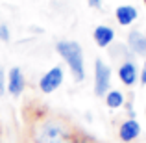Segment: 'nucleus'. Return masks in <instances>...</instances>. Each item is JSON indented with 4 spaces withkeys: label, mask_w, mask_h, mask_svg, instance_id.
<instances>
[{
    "label": "nucleus",
    "mask_w": 146,
    "mask_h": 143,
    "mask_svg": "<svg viewBox=\"0 0 146 143\" xmlns=\"http://www.w3.org/2000/svg\"><path fill=\"white\" fill-rule=\"evenodd\" d=\"M33 143H76V140L59 119H43L33 130Z\"/></svg>",
    "instance_id": "1"
},
{
    "label": "nucleus",
    "mask_w": 146,
    "mask_h": 143,
    "mask_svg": "<svg viewBox=\"0 0 146 143\" xmlns=\"http://www.w3.org/2000/svg\"><path fill=\"white\" fill-rule=\"evenodd\" d=\"M56 50L61 58L65 60V63L68 65L72 76L76 82H82L85 78V60H83V48L78 41L63 39L56 43Z\"/></svg>",
    "instance_id": "2"
},
{
    "label": "nucleus",
    "mask_w": 146,
    "mask_h": 143,
    "mask_svg": "<svg viewBox=\"0 0 146 143\" xmlns=\"http://www.w3.org/2000/svg\"><path fill=\"white\" fill-rule=\"evenodd\" d=\"M111 87V67L104 60H94V95L104 97Z\"/></svg>",
    "instance_id": "3"
},
{
    "label": "nucleus",
    "mask_w": 146,
    "mask_h": 143,
    "mask_svg": "<svg viewBox=\"0 0 146 143\" xmlns=\"http://www.w3.org/2000/svg\"><path fill=\"white\" fill-rule=\"evenodd\" d=\"M63 78H65V71H63L61 65H54V67H50L48 71L39 78L41 93L50 95V93H54L56 89H59L61 84H63Z\"/></svg>",
    "instance_id": "4"
},
{
    "label": "nucleus",
    "mask_w": 146,
    "mask_h": 143,
    "mask_svg": "<svg viewBox=\"0 0 146 143\" xmlns=\"http://www.w3.org/2000/svg\"><path fill=\"white\" fill-rule=\"evenodd\" d=\"M26 89V78L21 67H11L6 75V91L11 97H21Z\"/></svg>",
    "instance_id": "5"
},
{
    "label": "nucleus",
    "mask_w": 146,
    "mask_h": 143,
    "mask_svg": "<svg viewBox=\"0 0 146 143\" xmlns=\"http://www.w3.org/2000/svg\"><path fill=\"white\" fill-rule=\"evenodd\" d=\"M141 136V125L135 117H129L120 123L118 126V140L122 143H133Z\"/></svg>",
    "instance_id": "6"
},
{
    "label": "nucleus",
    "mask_w": 146,
    "mask_h": 143,
    "mask_svg": "<svg viewBox=\"0 0 146 143\" xmlns=\"http://www.w3.org/2000/svg\"><path fill=\"white\" fill-rule=\"evenodd\" d=\"M118 78L128 87L135 86L137 80H139V69H137V65L131 60H124L120 63V67H118Z\"/></svg>",
    "instance_id": "7"
},
{
    "label": "nucleus",
    "mask_w": 146,
    "mask_h": 143,
    "mask_svg": "<svg viewBox=\"0 0 146 143\" xmlns=\"http://www.w3.org/2000/svg\"><path fill=\"white\" fill-rule=\"evenodd\" d=\"M139 17V11H137L135 6H129V4H122L115 9V19L120 26H129L137 21Z\"/></svg>",
    "instance_id": "8"
},
{
    "label": "nucleus",
    "mask_w": 146,
    "mask_h": 143,
    "mask_svg": "<svg viewBox=\"0 0 146 143\" xmlns=\"http://www.w3.org/2000/svg\"><path fill=\"white\" fill-rule=\"evenodd\" d=\"M126 41H128V48L131 50L133 54L146 58V36L143 32L131 30V32L128 34V37H126Z\"/></svg>",
    "instance_id": "9"
},
{
    "label": "nucleus",
    "mask_w": 146,
    "mask_h": 143,
    "mask_svg": "<svg viewBox=\"0 0 146 143\" xmlns=\"http://www.w3.org/2000/svg\"><path fill=\"white\" fill-rule=\"evenodd\" d=\"M93 39L100 48H107L115 41V30L111 28V26H107V24H100V26L94 28Z\"/></svg>",
    "instance_id": "10"
},
{
    "label": "nucleus",
    "mask_w": 146,
    "mask_h": 143,
    "mask_svg": "<svg viewBox=\"0 0 146 143\" xmlns=\"http://www.w3.org/2000/svg\"><path fill=\"white\" fill-rule=\"evenodd\" d=\"M104 99H106V106L111 108V110H117L124 104V93L120 89H109L104 95Z\"/></svg>",
    "instance_id": "11"
},
{
    "label": "nucleus",
    "mask_w": 146,
    "mask_h": 143,
    "mask_svg": "<svg viewBox=\"0 0 146 143\" xmlns=\"http://www.w3.org/2000/svg\"><path fill=\"white\" fill-rule=\"evenodd\" d=\"M9 39H11V32L7 28V24H0V41L9 43Z\"/></svg>",
    "instance_id": "12"
},
{
    "label": "nucleus",
    "mask_w": 146,
    "mask_h": 143,
    "mask_svg": "<svg viewBox=\"0 0 146 143\" xmlns=\"http://www.w3.org/2000/svg\"><path fill=\"white\" fill-rule=\"evenodd\" d=\"M6 93V75H4V69L0 67V97Z\"/></svg>",
    "instance_id": "13"
},
{
    "label": "nucleus",
    "mask_w": 146,
    "mask_h": 143,
    "mask_svg": "<svg viewBox=\"0 0 146 143\" xmlns=\"http://www.w3.org/2000/svg\"><path fill=\"white\" fill-rule=\"evenodd\" d=\"M139 80H141V84H143V86H146V58H144L143 71H141V75H139Z\"/></svg>",
    "instance_id": "14"
},
{
    "label": "nucleus",
    "mask_w": 146,
    "mask_h": 143,
    "mask_svg": "<svg viewBox=\"0 0 146 143\" xmlns=\"http://www.w3.org/2000/svg\"><path fill=\"white\" fill-rule=\"evenodd\" d=\"M89 6H93V7H100V0H89Z\"/></svg>",
    "instance_id": "15"
},
{
    "label": "nucleus",
    "mask_w": 146,
    "mask_h": 143,
    "mask_svg": "<svg viewBox=\"0 0 146 143\" xmlns=\"http://www.w3.org/2000/svg\"><path fill=\"white\" fill-rule=\"evenodd\" d=\"M143 2H144V4H146V0H143Z\"/></svg>",
    "instance_id": "16"
},
{
    "label": "nucleus",
    "mask_w": 146,
    "mask_h": 143,
    "mask_svg": "<svg viewBox=\"0 0 146 143\" xmlns=\"http://www.w3.org/2000/svg\"><path fill=\"white\" fill-rule=\"evenodd\" d=\"M144 113H146V110H144Z\"/></svg>",
    "instance_id": "17"
}]
</instances>
